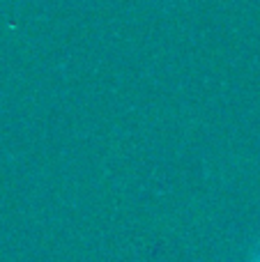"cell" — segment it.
<instances>
[{
    "mask_svg": "<svg viewBox=\"0 0 260 262\" xmlns=\"http://www.w3.org/2000/svg\"><path fill=\"white\" fill-rule=\"evenodd\" d=\"M256 262H260V258H258V260H256Z\"/></svg>",
    "mask_w": 260,
    "mask_h": 262,
    "instance_id": "cell-1",
    "label": "cell"
}]
</instances>
